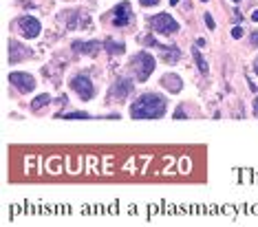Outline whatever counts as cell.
<instances>
[{"label": "cell", "mask_w": 258, "mask_h": 227, "mask_svg": "<svg viewBox=\"0 0 258 227\" xmlns=\"http://www.w3.org/2000/svg\"><path fill=\"white\" fill-rule=\"evenodd\" d=\"M166 113V100L157 93H146L131 106L133 119H159Z\"/></svg>", "instance_id": "6da1fadb"}, {"label": "cell", "mask_w": 258, "mask_h": 227, "mask_svg": "<svg viewBox=\"0 0 258 227\" xmlns=\"http://www.w3.org/2000/svg\"><path fill=\"white\" fill-rule=\"evenodd\" d=\"M150 25H152V31H157V33H161V36H172V33H177V20L172 18L170 14H159V16H155V18L150 20Z\"/></svg>", "instance_id": "7a4b0ae2"}, {"label": "cell", "mask_w": 258, "mask_h": 227, "mask_svg": "<svg viewBox=\"0 0 258 227\" xmlns=\"http://www.w3.org/2000/svg\"><path fill=\"white\" fill-rule=\"evenodd\" d=\"M135 68H137L139 82H146V80L150 78V73L155 71V57L150 53H146V51H142V53L135 57Z\"/></svg>", "instance_id": "3957f363"}, {"label": "cell", "mask_w": 258, "mask_h": 227, "mask_svg": "<svg viewBox=\"0 0 258 227\" xmlns=\"http://www.w3.org/2000/svg\"><path fill=\"white\" fill-rule=\"evenodd\" d=\"M71 89L78 93V95L82 97L84 102H89L93 95H95V89H93V82H91V78L89 75H75L73 78V82H71Z\"/></svg>", "instance_id": "277c9868"}, {"label": "cell", "mask_w": 258, "mask_h": 227, "mask_svg": "<svg viewBox=\"0 0 258 227\" xmlns=\"http://www.w3.org/2000/svg\"><path fill=\"white\" fill-rule=\"evenodd\" d=\"M9 82L14 84L20 93H31L33 89H36V80H33L29 73H11Z\"/></svg>", "instance_id": "5b68a950"}, {"label": "cell", "mask_w": 258, "mask_h": 227, "mask_svg": "<svg viewBox=\"0 0 258 227\" xmlns=\"http://www.w3.org/2000/svg\"><path fill=\"white\" fill-rule=\"evenodd\" d=\"M18 29H20L22 36L29 38V40L40 36V22L33 18V16H25V18H20L18 20Z\"/></svg>", "instance_id": "8992f818"}, {"label": "cell", "mask_w": 258, "mask_h": 227, "mask_svg": "<svg viewBox=\"0 0 258 227\" xmlns=\"http://www.w3.org/2000/svg\"><path fill=\"white\" fill-rule=\"evenodd\" d=\"M128 22H131V5L128 3L117 5L115 11H113V25L115 27H126Z\"/></svg>", "instance_id": "52a82bcc"}, {"label": "cell", "mask_w": 258, "mask_h": 227, "mask_svg": "<svg viewBox=\"0 0 258 227\" xmlns=\"http://www.w3.org/2000/svg\"><path fill=\"white\" fill-rule=\"evenodd\" d=\"M131 91H133V82L131 80H117L115 86H113V91H110V97L117 102H121V100H126L128 95H131Z\"/></svg>", "instance_id": "ba28073f"}, {"label": "cell", "mask_w": 258, "mask_h": 227, "mask_svg": "<svg viewBox=\"0 0 258 227\" xmlns=\"http://www.w3.org/2000/svg\"><path fill=\"white\" fill-rule=\"evenodd\" d=\"M31 55V51L25 49L20 42H11L9 44V60L11 62H20V60H25V57Z\"/></svg>", "instance_id": "9c48e42d"}, {"label": "cell", "mask_w": 258, "mask_h": 227, "mask_svg": "<svg viewBox=\"0 0 258 227\" xmlns=\"http://www.w3.org/2000/svg\"><path fill=\"white\" fill-rule=\"evenodd\" d=\"M99 49H102V44L95 42V40H91V42H75L73 44V51H78V53H86V55H97Z\"/></svg>", "instance_id": "30bf717a"}, {"label": "cell", "mask_w": 258, "mask_h": 227, "mask_svg": "<svg viewBox=\"0 0 258 227\" xmlns=\"http://www.w3.org/2000/svg\"><path fill=\"white\" fill-rule=\"evenodd\" d=\"M161 86H163L166 91H170V93H179L183 84H181V78H179V75L168 73V75H163V78H161Z\"/></svg>", "instance_id": "8fae6325"}, {"label": "cell", "mask_w": 258, "mask_h": 227, "mask_svg": "<svg viewBox=\"0 0 258 227\" xmlns=\"http://www.w3.org/2000/svg\"><path fill=\"white\" fill-rule=\"evenodd\" d=\"M159 51L163 53V57H166V62H177L179 57H181V51L174 49V46H168V44H159Z\"/></svg>", "instance_id": "7c38bea8"}, {"label": "cell", "mask_w": 258, "mask_h": 227, "mask_svg": "<svg viewBox=\"0 0 258 227\" xmlns=\"http://www.w3.org/2000/svg\"><path fill=\"white\" fill-rule=\"evenodd\" d=\"M192 57H195V62H197L199 71H201L203 75H208V71H210V68H208V62H205V57L201 55V51H199L197 46H195V49H192Z\"/></svg>", "instance_id": "4fadbf2b"}, {"label": "cell", "mask_w": 258, "mask_h": 227, "mask_svg": "<svg viewBox=\"0 0 258 227\" xmlns=\"http://www.w3.org/2000/svg\"><path fill=\"white\" fill-rule=\"evenodd\" d=\"M104 49L110 51V53H124L126 46H124V42H115V40H106V42H104Z\"/></svg>", "instance_id": "5bb4252c"}, {"label": "cell", "mask_w": 258, "mask_h": 227, "mask_svg": "<svg viewBox=\"0 0 258 227\" xmlns=\"http://www.w3.org/2000/svg\"><path fill=\"white\" fill-rule=\"evenodd\" d=\"M49 104H51V97L49 95H38L36 100L31 102V110H40V108L49 106Z\"/></svg>", "instance_id": "9a60e30c"}, {"label": "cell", "mask_w": 258, "mask_h": 227, "mask_svg": "<svg viewBox=\"0 0 258 227\" xmlns=\"http://www.w3.org/2000/svg\"><path fill=\"white\" fill-rule=\"evenodd\" d=\"M57 117H64V119H91L89 113H67V115H57Z\"/></svg>", "instance_id": "2e32d148"}, {"label": "cell", "mask_w": 258, "mask_h": 227, "mask_svg": "<svg viewBox=\"0 0 258 227\" xmlns=\"http://www.w3.org/2000/svg\"><path fill=\"white\" fill-rule=\"evenodd\" d=\"M232 38H234V40H240V38H243V27H234V29H232Z\"/></svg>", "instance_id": "e0dca14e"}, {"label": "cell", "mask_w": 258, "mask_h": 227, "mask_svg": "<svg viewBox=\"0 0 258 227\" xmlns=\"http://www.w3.org/2000/svg\"><path fill=\"white\" fill-rule=\"evenodd\" d=\"M174 119H185V110H183V108H177V110H174Z\"/></svg>", "instance_id": "ac0fdd59"}, {"label": "cell", "mask_w": 258, "mask_h": 227, "mask_svg": "<svg viewBox=\"0 0 258 227\" xmlns=\"http://www.w3.org/2000/svg\"><path fill=\"white\" fill-rule=\"evenodd\" d=\"M205 25H208L210 29H214V27H216V25H214V20H212V16H210V14L205 16Z\"/></svg>", "instance_id": "d6986e66"}, {"label": "cell", "mask_w": 258, "mask_h": 227, "mask_svg": "<svg viewBox=\"0 0 258 227\" xmlns=\"http://www.w3.org/2000/svg\"><path fill=\"white\" fill-rule=\"evenodd\" d=\"M139 3H142L144 7H152V5H157V3H159V0H139Z\"/></svg>", "instance_id": "ffe728a7"}, {"label": "cell", "mask_w": 258, "mask_h": 227, "mask_svg": "<svg viewBox=\"0 0 258 227\" xmlns=\"http://www.w3.org/2000/svg\"><path fill=\"white\" fill-rule=\"evenodd\" d=\"M251 44L258 46V33H254V36H251Z\"/></svg>", "instance_id": "44dd1931"}, {"label": "cell", "mask_w": 258, "mask_h": 227, "mask_svg": "<svg viewBox=\"0 0 258 227\" xmlns=\"http://www.w3.org/2000/svg\"><path fill=\"white\" fill-rule=\"evenodd\" d=\"M251 20H254V22H258V9L254 11V14H251Z\"/></svg>", "instance_id": "7402d4cb"}, {"label": "cell", "mask_w": 258, "mask_h": 227, "mask_svg": "<svg viewBox=\"0 0 258 227\" xmlns=\"http://www.w3.org/2000/svg\"><path fill=\"white\" fill-rule=\"evenodd\" d=\"M254 115H258V97H256V102H254Z\"/></svg>", "instance_id": "603a6c76"}, {"label": "cell", "mask_w": 258, "mask_h": 227, "mask_svg": "<svg viewBox=\"0 0 258 227\" xmlns=\"http://www.w3.org/2000/svg\"><path fill=\"white\" fill-rule=\"evenodd\" d=\"M179 3V0H170V5H177Z\"/></svg>", "instance_id": "cb8c5ba5"}, {"label": "cell", "mask_w": 258, "mask_h": 227, "mask_svg": "<svg viewBox=\"0 0 258 227\" xmlns=\"http://www.w3.org/2000/svg\"><path fill=\"white\" fill-rule=\"evenodd\" d=\"M256 75H258V62H256Z\"/></svg>", "instance_id": "d4e9b609"}, {"label": "cell", "mask_w": 258, "mask_h": 227, "mask_svg": "<svg viewBox=\"0 0 258 227\" xmlns=\"http://www.w3.org/2000/svg\"><path fill=\"white\" fill-rule=\"evenodd\" d=\"M201 3H208V0H201Z\"/></svg>", "instance_id": "484cf974"}, {"label": "cell", "mask_w": 258, "mask_h": 227, "mask_svg": "<svg viewBox=\"0 0 258 227\" xmlns=\"http://www.w3.org/2000/svg\"><path fill=\"white\" fill-rule=\"evenodd\" d=\"M234 3H238V0H234Z\"/></svg>", "instance_id": "4316f807"}]
</instances>
